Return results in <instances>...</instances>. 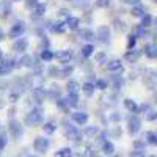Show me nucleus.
<instances>
[{
  "label": "nucleus",
  "instance_id": "27",
  "mask_svg": "<svg viewBox=\"0 0 157 157\" xmlns=\"http://www.w3.org/2000/svg\"><path fill=\"white\" fill-rule=\"evenodd\" d=\"M82 57H85V58H88V57H91L93 55V52H94V46L93 44H85L83 47H82Z\"/></svg>",
  "mask_w": 157,
  "mask_h": 157
},
{
  "label": "nucleus",
  "instance_id": "5",
  "mask_svg": "<svg viewBox=\"0 0 157 157\" xmlns=\"http://www.w3.org/2000/svg\"><path fill=\"white\" fill-rule=\"evenodd\" d=\"M140 129H141V120H140L138 116L132 115L127 120V130H129V134L130 135H135Z\"/></svg>",
  "mask_w": 157,
  "mask_h": 157
},
{
  "label": "nucleus",
  "instance_id": "46",
  "mask_svg": "<svg viewBox=\"0 0 157 157\" xmlns=\"http://www.w3.org/2000/svg\"><path fill=\"white\" fill-rule=\"evenodd\" d=\"M110 121H113V123H118V121H121V115L120 113H112L110 115Z\"/></svg>",
  "mask_w": 157,
  "mask_h": 157
},
{
  "label": "nucleus",
  "instance_id": "30",
  "mask_svg": "<svg viewBox=\"0 0 157 157\" xmlns=\"http://www.w3.org/2000/svg\"><path fill=\"white\" fill-rule=\"evenodd\" d=\"M72 5L78 10H85L90 6V0H72Z\"/></svg>",
  "mask_w": 157,
  "mask_h": 157
},
{
  "label": "nucleus",
  "instance_id": "3",
  "mask_svg": "<svg viewBox=\"0 0 157 157\" xmlns=\"http://www.w3.org/2000/svg\"><path fill=\"white\" fill-rule=\"evenodd\" d=\"M8 130H10L11 137L14 138V140H19V138L24 135V126H22L17 120H10V123H8Z\"/></svg>",
  "mask_w": 157,
  "mask_h": 157
},
{
  "label": "nucleus",
  "instance_id": "8",
  "mask_svg": "<svg viewBox=\"0 0 157 157\" xmlns=\"http://www.w3.org/2000/svg\"><path fill=\"white\" fill-rule=\"evenodd\" d=\"M13 11V2L11 0H2L0 2V17L6 19Z\"/></svg>",
  "mask_w": 157,
  "mask_h": 157
},
{
  "label": "nucleus",
  "instance_id": "21",
  "mask_svg": "<svg viewBox=\"0 0 157 157\" xmlns=\"http://www.w3.org/2000/svg\"><path fill=\"white\" fill-rule=\"evenodd\" d=\"M102 152L105 154V155H113L115 152V146H113V143L112 141H102Z\"/></svg>",
  "mask_w": 157,
  "mask_h": 157
},
{
  "label": "nucleus",
  "instance_id": "2",
  "mask_svg": "<svg viewBox=\"0 0 157 157\" xmlns=\"http://www.w3.org/2000/svg\"><path fill=\"white\" fill-rule=\"evenodd\" d=\"M63 132H64V137L69 140H74V141H78L82 138V132L68 121H63Z\"/></svg>",
  "mask_w": 157,
  "mask_h": 157
},
{
  "label": "nucleus",
  "instance_id": "41",
  "mask_svg": "<svg viewBox=\"0 0 157 157\" xmlns=\"http://www.w3.org/2000/svg\"><path fill=\"white\" fill-rule=\"evenodd\" d=\"M113 86H115V90H120V88L123 86V78L118 77V75H115V77H113Z\"/></svg>",
  "mask_w": 157,
  "mask_h": 157
},
{
  "label": "nucleus",
  "instance_id": "49",
  "mask_svg": "<svg viewBox=\"0 0 157 157\" xmlns=\"http://www.w3.org/2000/svg\"><path fill=\"white\" fill-rule=\"evenodd\" d=\"M134 146L137 148L135 151H140V152H141V151H143V146H145V145H143L141 141H134Z\"/></svg>",
  "mask_w": 157,
  "mask_h": 157
},
{
  "label": "nucleus",
  "instance_id": "18",
  "mask_svg": "<svg viewBox=\"0 0 157 157\" xmlns=\"http://www.w3.org/2000/svg\"><path fill=\"white\" fill-rule=\"evenodd\" d=\"M64 24H66V29H69V30H77L78 25H80V21H78L77 17L69 16L66 21H64Z\"/></svg>",
  "mask_w": 157,
  "mask_h": 157
},
{
  "label": "nucleus",
  "instance_id": "31",
  "mask_svg": "<svg viewBox=\"0 0 157 157\" xmlns=\"http://www.w3.org/2000/svg\"><path fill=\"white\" fill-rule=\"evenodd\" d=\"M72 155V149L71 148H61L55 152V157H71Z\"/></svg>",
  "mask_w": 157,
  "mask_h": 157
},
{
  "label": "nucleus",
  "instance_id": "12",
  "mask_svg": "<svg viewBox=\"0 0 157 157\" xmlns=\"http://www.w3.org/2000/svg\"><path fill=\"white\" fill-rule=\"evenodd\" d=\"M71 118H72L74 123L80 124V126H83V124L88 123V113H85V112H74L71 115Z\"/></svg>",
  "mask_w": 157,
  "mask_h": 157
},
{
  "label": "nucleus",
  "instance_id": "40",
  "mask_svg": "<svg viewBox=\"0 0 157 157\" xmlns=\"http://www.w3.org/2000/svg\"><path fill=\"white\" fill-rule=\"evenodd\" d=\"M55 102H57V105H58V107H60L61 110H64V112H68V110H69V107H68V104H66V101H64L63 98L57 99Z\"/></svg>",
  "mask_w": 157,
  "mask_h": 157
},
{
  "label": "nucleus",
  "instance_id": "55",
  "mask_svg": "<svg viewBox=\"0 0 157 157\" xmlns=\"http://www.w3.org/2000/svg\"><path fill=\"white\" fill-rule=\"evenodd\" d=\"M151 2H157V0H151Z\"/></svg>",
  "mask_w": 157,
  "mask_h": 157
},
{
  "label": "nucleus",
  "instance_id": "25",
  "mask_svg": "<svg viewBox=\"0 0 157 157\" xmlns=\"http://www.w3.org/2000/svg\"><path fill=\"white\" fill-rule=\"evenodd\" d=\"M151 24H152V16L148 14V13H145V14L141 16V24H140V27L148 29V27H151Z\"/></svg>",
  "mask_w": 157,
  "mask_h": 157
},
{
  "label": "nucleus",
  "instance_id": "29",
  "mask_svg": "<svg viewBox=\"0 0 157 157\" xmlns=\"http://www.w3.org/2000/svg\"><path fill=\"white\" fill-rule=\"evenodd\" d=\"M143 14H145V6H143V5H135V6H132V16L141 17Z\"/></svg>",
  "mask_w": 157,
  "mask_h": 157
},
{
  "label": "nucleus",
  "instance_id": "37",
  "mask_svg": "<svg viewBox=\"0 0 157 157\" xmlns=\"http://www.w3.org/2000/svg\"><path fill=\"white\" fill-rule=\"evenodd\" d=\"M72 71H74V68L69 66V64H66L63 69H60V77H68V75L72 74Z\"/></svg>",
  "mask_w": 157,
  "mask_h": 157
},
{
  "label": "nucleus",
  "instance_id": "36",
  "mask_svg": "<svg viewBox=\"0 0 157 157\" xmlns=\"http://www.w3.org/2000/svg\"><path fill=\"white\" fill-rule=\"evenodd\" d=\"M52 58H54V54H52V50L44 49V50L41 52V60H44V61H50Z\"/></svg>",
  "mask_w": 157,
  "mask_h": 157
},
{
  "label": "nucleus",
  "instance_id": "54",
  "mask_svg": "<svg viewBox=\"0 0 157 157\" xmlns=\"http://www.w3.org/2000/svg\"><path fill=\"white\" fill-rule=\"evenodd\" d=\"M2 38H3V30L0 29V39H2Z\"/></svg>",
  "mask_w": 157,
  "mask_h": 157
},
{
  "label": "nucleus",
  "instance_id": "33",
  "mask_svg": "<svg viewBox=\"0 0 157 157\" xmlns=\"http://www.w3.org/2000/svg\"><path fill=\"white\" fill-rule=\"evenodd\" d=\"M145 138H146V141L149 143V145H157V135H155V132H146L145 134Z\"/></svg>",
  "mask_w": 157,
  "mask_h": 157
},
{
  "label": "nucleus",
  "instance_id": "57",
  "mask_svg": "<svg viewBox=\"0 0 157 157\" xmlns=\"http://www.w3.org/2000/svg\"><path fill=\"white\" fill-rule=\"evenodd\" d=\"M11 2H13V0H11ZM16 2H17V0H16Z\"/></svg>",
  "mask_w": 157,
  "mask_h": 157
},
{
  "label": "nucleus",
  "instance_id": "51",
  "mask_svg": "<svg viewBox=\"0 0 157 157\" xmlns=\"http://www.w3.org/2000/svg\"><path fill=\"white\" fill-rule=\"evenodd\" d=\"M60 14H61V16H64V17H66V19H68V17H69V11L63 8V10H60Z\"/></svg>",
  "mask_w": 157,
  "mask_h": 157
},
{
  "label": "nucleus",
  "instance_id": "42",
  "mask_svg": "<svg viewBox=\"0 0 157 157\" xmlns=\"http://www.w3.org/2000/svg\"><path fill=\"white\" fill-rule=\"evenodd\" d=\"M6 143H8V138H6V134H0V151L6 148Z\"/></svg>",
  "mask_w": 157,
  "mask_h": 157
},
{
  "label": "nucleus",
  "instance_id": "47",
  "mask_svg": "<svg viewBox=\"0 0 157 157\" xmlns=\"http://www.w3.org/2000/svg\"><path fill=\"white\" fill-rule=\"evenodd\" d=\"M38 3H39L38 0H25V5H27L29 8H35Z\"/></svg>",
  "mask_w": 157,
  "mask_h": 157
},
{
  "label": "nucleus",
  "instance_id": "14",
  "mask_svg": "<svg viewBox=\"0 0 157 157\" xmlns=\"http://www.w3.org/2000/svg\"><path fill=\"white\" fill-rule=\"evenodd\" d=\"M29 47V39L27 38H17L14 44H13V49H14L16 52H25Z\"/></svg>",
  "mask_w": 157,
  "mask_h": 157
},
{
  "label": "nucleus",
  "instance_id": "20",
  "mask_svg": "<svg viewBox=\"0 0 157 157\" xmlns=\"http://www.w3.org/2000/svg\"><path fill=\"white\" fill-rule=\"evenodd\" d=\"M124 107L130 112V113H138V105H137V102L132 101V99H124Z\"/></svg>",
  "mask_w": 157,
  "mask_h": 157
},
{
  "label": "nucleus",
  "instance_id": "39",
  "mask_svg": "<svg viewBox=\"0 0 157 157\" xmlns=\"http://www.w3.org/2000/svg\"><path fill=\"white\" fill-rule=\"evenodd\" d=\"M135 43H137V36L135 35H129V38H127V49L129 50L134 49L135 47Z\"/></svg>",
  "mask_w": 157,
  "mask_h": 157
},
{
  "label": "nucleus",
  "instance_id": "53",
  "mask_svg": "<svg viewBox=\"0 0 157 157\" xmlns=\"http://www.w3.org/2000/svg\"><path fill=\"white\" fill-rule=\"evenodd\" d=\"M96 58H98V60H99V61H102V60H104V58H105V55H104V54H99V55H98V57H96Z\"/></svg>",
  "mask_w": 157,
  "mask_h": 157
},
{
  "label": "nucleus",
  "instance_id": "34",
  "mask_svg": "<svg viewBox=\"0 0 157 157\" xmlns=\"http://www.w3.org/2000/svg\"><path fill=\"white\" fill-rule=\"evenodd\" d=\"M44 13H46V5H44V3H38V5L35 6V16H36V17L44 16Z\"/></svg>",
  "mask_w": 157,
  "mask_h": 157
},
{
  "label": "nucleus",
  "instance_id": "24",
  "mask_svg": "<svg viewBox=\"0 0 157 157\" xmlns=\"http://www.w3.org/2000/svg\"><path fill=\"white\" fill-rule=\"evenodd\" d=\"M140 55H141V52H140V50L130 49V50L127 52V54H126V60H127V61H132V63H134V61H137V60H138V57H140Z\"/></svg>",
  "mask_w": 157,
  "mask_h": 157
},
{
  "label": "nucleus",
  "instance_id": "9",
  "mask_svg": "<svg viewBox=\"0 0 157 157\" xmlns=\"http://www.w3.org/2000/svg\"><path fill=\"white\" fill-rule=\"evenodd\" d=\"M14 64L16 61L14 60H2V63H0V75H5V74H10L13 69H14Z\"/></svg>",
  "mask_w": 157,
  "mask_h": 157
},
{
  "label": "nucleus",
  "instance_id": "4",
  "mask_svg": "<svg viewBox=\"0 0 157 157\" xmlns=\"http://www.w3.org/2000/svg\"><path fill=\"white\" fill-rule=\"evenodd\" d=\"M50 146V141L46 137H36L33 141V151H36L38 154H44Z\"/></svg>",
  "mask_w": 157,
  "mask_h": 157
},
{
  "label": "nucleus",
  "instance_id": "35",
  "mask_svg": "<svg viewBox=\"0 0 157 157\" xmlns=\"http://www.w3.org/2000/svg\"><path fill=\"white\" fill-rule=\"evenodd\" d=\"M43 129H44V132H46V134H54V132H55V129H57V126L52 123V121H47V123H44Z\"/></svg>",
  "mask_w": 157,
  "mask_h": 157
},
{
  "label": "nucleus",
  "instance_id": "15",
  "mask_svg": "<svg viewBox=\"0 0 157 157\" xmlns=\"http://www.w3.org/2000/svg\"><path fill=\"white\" fill-rule=\"evenodd\" d=\"M107 71H110V72H123V63L120 60H110L107 63Z\"/></svg>",
  "mask_w": 157,
  "mask_h": 157
},
{
  "label": "nucleus",
  "instance_id": "16",
  "mask_svg": "<svg viewBox=\"0 0 157 157\" xmlns=\"http://www.w3.org/2000/svg\"><path fill=\"white\" fill-rule=\"evenodd\" d=\"M47 96H49L50 99H54V101L60 99V98H61V88H60L58 85H52V86L49 88V91H47Z\"/></svg>",
  "mask_w": 157,
  "mask_h": 157
},
{
  "label": "nucleus",
  "instance_id": "32",
  "mask_svg": "<svg viewBox=\"0 0 157 157\" xmlns=\"http://www.w3.org/2000/svg\"><path fill=\"white\" fill-rule=\"evenodd\" d=\"M98 134H99V127L98 126H91V127H88L85 130V135L90 137V138H94V135H98Z\"/></svg>",
  "mask_w": 157,
  "mask_h": 157
},
{
  "label": "nucleus",
  "instance_id": "19",
  "mask_svg": "<svg viewBox=\"0 0 157 157\" xmlns=\"http://www.w3.org/2000/svg\"><path fill=\"white\" fill-rule=\"evenodd\" d=\"M78 36H80L82 39H85V41H93L94 39V32L90 30V29H82L80 32H78Z\"/></svg>",
  "mask_w": 157,
  "mask_h": 157
},
{
  "label": "nucleus",
  "instance_id": "23",
  "mask_svg": "<svg viewBox=\"0 0 157 157\" xmlns=\"http://www.w3.org/2000/svg\"><path fill=\"white\" fill-rule=\"evenodd\" d=\"M66 90H68V94H77L78 91H80V85L74 80H71V82H68Z\"/></svg>",
  "mask_w": 157,
  "mask_h": 157
},
{
  "label": "nucleus",
  "instance_id": "11",
  "mask_svg": "<svg viewBox=\"0 0 157 157\" xmlns=\"http://www.w3.org/2000/svg\"><path fill=\"white\" fill-rule=\"evenodd\" d=\"M72 50L71 49H66V50H60V52H57V54H54V57L57 58V60H60L61 63H68L71 58H72Z\"/></svg>",
  "mask_w": 157,
  "mask_h": 157
},
{
  "label": "nucleus",
  "instance_id": "44",
  "mask_svg": "<svg viewBox=\"0 0 157 157\" xmlns=\"http://www.w3.org/2000/svg\"><path fill=\"white\" fill-rule=\"evenodd\" d=\"M96 5L101 8H107L110 6V0H96Z\"/></svg>",
  "mask_w": 157,
  "mask_h": 157
},
{
  "label": "nucleus",
  "instance_id": "26",
  "mask_svg": "<svg viewBox=\"0 0 157 157\" xmlns=\"http://www.w3.org/2000/svg\"><path fill=\"white\" fill-rule=\"evenodd\" d=\"M64 101H66L68 107H77L78 105V94H68Z\"/></svg>",
  "mask_w": 157,
  "mask_h": 157
},
{
  "label": "nucleus",
  "instance_id": "43",
  "mask_svg": "<svg viewBox=\"0 0 157 157\" xmlns=\"http://www.w3.org/2000/svg\"><path fill=\"white\" fill-rule=\"evenodd\" d=\"M155 118H157V113H155V110L149 109V110L146 112V120H148V121H154Z\"/></svg>",
  "mask_w": 157,
  "mask_h": 157
},
{
  "label": "nucleus",
  "instance_id": "6",
  "mask_svg": "<svg viewBox=\"0 0 157 157\" xmlns=\"http://www.w3.org/2000/svg\"><path fill=\"white\" fill-rule=\"evenodd\" d=\"M24 32H25V22H22V21H17L14 25L11 27V30L8 32V36L10 38H21L22 35H24Z\"/></svg>",
  "mask_w": 157,
  "mask_h": 157
},
{
  "label": "nucleus",
  "instance_id": "13",
  "mask_svg": "<svg viewBox=\"0 0 157 157\" xmlns=\"http://www.w3.org/2000/svg\"><path fill=\"white\" fill-rule=\"evenodd\" d=\"M35 60H33V57L32 55H24L16 64H14V68H32L33 66V63Z\"/></svg>",
  "mask_w": 157,
  "mask_h": 157
},
{
  "label": "nucleus",
  "instance_id": "1",
  "mask_svg": "<svg viewBox=\"0 0 157 157\" xmlns=\"http://www.w3.org/2000/svg\"><path fill=\"white\" fill-rule=\"evenodd\" d=\"M43 116H44V110L41 109V107H35V109H32L27 115H25V124L27 126H30V127H33V126H39L43 123Z\"/></svg>",
  "mask_w": 157,
  "mask_h": 157
},
{
  "label": "nucleus",
  "instance_id": "10",
  "mask_svg": "<svg viewBox=\"0 0 157 157\" xmlns=\"http://www.w3.org/2000/svg\"><path fill=\"white\" fill-rule=\"evenodd\" d=\"M32 94H33V99H35L38 104H41V102H44V99L47 98V91H46L43 86H36V88H33Z\"/></svg>",
  "mask_w": 157,
  "mask_h": 157
},
{
  "label": "nucleus",
  "instance_id": "52",
  "mask_svg": "<svg viewBox=\"0 0 157 157\" xmlns=\"http://www.w3.org/2000/svg\"><path fill=\"white\" fill-rule=\"evenodd\" d=\"M113 135H115V137H120V135H121V129H118V127H116V129L113 130Z\"/></svg>",
  "mask_w": 157,
  "mask_h": 157
},
{
  "label": "nucleus",
  "instance_id": "38",
  "mask_svg": "<svg viewBox=\"0 0 157 157\" xmlns=\"http://www.w3.org/2000/svg\"><path fill=\"white\" fill-rule=\"evenodd\" d=\"M93 85H94V88H98V90H107L109 82L104 80V78H99V80H96V83H93Z\"/></svg>",
  "mask_w": 157,
  "mask_h": 157
},
{
  "label": "nucleus",
  "instance_id": "48",
  "mask_svg": "<svg viewBox=\"0 0 157 157\" xmlns=\"http://www.w3.org/2000/svg\"><path fill=\"white\" fill-rule=\"evenodd\" d=\"M123 3H127V5H132V6H135V5H140V0H121Z\"/></svg>",
  "mask_w": 157,
  "mask_h": 157
},
{
  "label": "nucleus",
  "instance_id": "50",
  "mask_svg": "<svg viewBox=\"0 0 157 157\" xmlns=\"http://www.w3.org/2000/svg\"><path fill=\"white\" fill-rule=\"evenodd\" d=\"M129 157H145V154L140 152V151H132V152L129 154Z\"/></svg>",
  "mask_w": 157,
  "mask_h": 157
},
{
  "label": "nucleus",
  "instance_id": "22",
  "mask_svg": "<svg viewBox=\"0 0 157 157\" xmlns=\"http://www.w3.org/2000/svg\"><path fill=\"white\" fill-rule=\"evenodd\" d=\"M50 30L54 32V33H63L64 30H66V24H64V21H57V22L50 27Z\"/></svg>",
  "mask_w": 157,
  "mask_h": 157
},
{
  "label": "nucleus",
  "instance_id": "45",
  "mask_svg": "<svg viewBox=\"0 0 157 157\" xmlns=\"http://www.w3.org/2000/svg\"><path fill=\"white\" fill-rule=\"evenodd\" d=\"M49 74H50L52 77H60V69H58L57 66H52V68L49 69Z\"/></svg>",
  "mask_w": 157,
  "mask_h": 157
},
{
  "label": "nucleus",
  "instance_id": "17",
  "mask_svg": "<svg viewBox=\"0 0 157 157\" xmlns=\"http://www.w3.org/2000/svg\"><path fill=\"white\" fill-rule=\"evenodd\" d=\"M143 50H145V55L148 58H155L157 57V46L155 44H146L145 47H143Z\"/></svg>",
  "mask_w": 157,
  "mask_h": 157
},
{
  "label": "nucleus",
  "instance_id": "28",
  "mask_svg": "<svg viewBox=\"0 0 157 157\" xmlns=\"http://www.w3.org/2000/svg\"><path fill=\"white\" fill-rule=\"evenodd\" d=\"M80 90L83 91L86 96H91V94L94 93V85L91 83V82H86V83H83V85L80 86Z\"/></svg>",
  "mask_w": 157,
  "mask_h": 157
},
{
  "label": "nucleus",
  "instance_id": "56",
  "mask_svg": "<svg viewBox=\"0 0 157 157\" xmlns=\"http://www.w3.org/2000/svg\"><path fill=\"white\" fill-rule=\"evenodd\" d=\"M149 157H155V155H149Z\"/></svg>",
  "mask_w": 157,
  "mask_h": 157
},
{
  "label": "nucleus",
  "instance_id": "7",
  "mask_svg": "<svg viewBox=\"0 0 157 157\" xmlns=\"http://www.w3.org/2000/svg\"><path fill=\"white\" fill-rule=\"evenodd\" d=\"M96 38L102 44H109L110 43V29L107 27V25H101V27L98 29V32H96Z\"/></svg>",
  "mask_w": 157,
  "mask_h": 157
}]
</instances>
